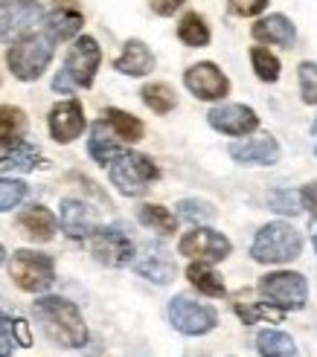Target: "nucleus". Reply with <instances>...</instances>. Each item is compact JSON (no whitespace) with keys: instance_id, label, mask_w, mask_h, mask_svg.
<instances>
[{"instance_id":"7c9ffc66","label":"nucleus","mask_w":317,"mask_h":357,"mask_svg":"<svg viewBox=\"0 0 317 357\" xmlns=\"http://www.w3.org/2000/svg\"><path fill=\"white\" fill-rule=\"evenodd\" d=\"M251 64H253V73H256V79L259 82H268V84H274L277 79H279V59L274 56L271 50H265V47H253L251 50Z\"/></svg>"},{"instance_id":"bb28decb","label":"nucleus","mask_w":317,"mask_h":357,"mask_svg":"<svg viewBox=\"0 0 317 357\" xmlns=\"http://www.w3.org/2000/svg\"><path fill=\"white\" fill-rule=\"evenodd\" d=\"M256 349L262 357H300V349H297V343L291 340L288 334L283 331H259L256 337Z\"/></svg>"},{"instance_id":"0eeeda50","label":"nucleus","mask_w":317,"mask_h":357,"mask_svg":"<svg viewBox=\"0 0 317 357\" xmlns=\"http://www.w3.org/2000/svg\"><path fill=\"white\" fill-rule=\"evenodd\" d=\"M41 17L44 9L38 0H0V41L15 44L27 38Z\"/></svg>"},{"instance_id":"aec40b11","label":"nucleus","mask_w":317,"mask_h":357,"mask_svg":"<svg viewBox=\"0 0 317 357\" xmlns=\"http://www.w3.org/2000/svg\"><path fill=\"white\" fill-rule=\"evenodd\" d=\"M114 70L122 76H149L154 70V52L140 38H128L114 61Z\"/></svg>"},{"instance_id":"9d476101","label":"nucleus","mask_w":317,"mask_h":357,"mask_svg":"<svg viewBox=\"0 0 317 357\" xmlns=\"http://www.w3.org/2000/svg\"><path fill=\"white\" fill-rule=\"evenodd\" d=\"M230 238H227L224 233H216V229L209 227H196L189 229V233L181 236L178 241V253L192 259V261H224L227 256H230Z\"/></svg>"},{"instance_id":"f257e3e1","label":"nucleus","mask_w":317,"mask_h":357,"mask_svg":"<svg viewBox=\"0 0 317 357\" xmlns=\"http://www.w3.org/2000/svg\"><path fill=\"white\" fill-rule=\"evenodd\" d=\"M35 319L44 326L47 337L61 349H82L87 343V326L82 311L64 296H41L32 302Z\"/></svg>"},{"instance_id":"72a5a7b5","label":"nucleus","mask_w":317,"mask_h":357,"mask_svg":"<svg viewBox=\"0 0 317 357\" xmlns=\"http://www.w3.org/2000/svg\"><path fill=\"white\" fill-rule=\"evenodd\" d=\"M268 206L279 215H300L303 212V201H300V192H291V189H271L268 192Z\"/></svg>"},{"instance_id":"f03ea898","label":"nucleus","mask_w":317,"mask_h":357,"mask_svg":"<svg viewBox=\"0 0 317 357\" xmlns=\"http://www.w3.org/2000/svg\"><path fill=\"white\" fill-rule=\"evenodd\" d=\"M300 253H303V236L286 221L265 224L251 244V256L259 264H288L300 259Z\"/></svg>"},{"instance_id":"dca6fc26","label":"nucleus","mask_w":317,"mask_h":357,"mask_svg":"<svg viewBox=\"0 0 317 357\" xmlns=\"http://www.w3.org/2000/svg\"><path fill=\"white\" fill-rule=\"evenodd\" d=\"M279 142L271 134H259L253 139H239L230 146V157L242 166H274L279 163Z\"/></svg>"},{"instance_id":"a878e982","label":"nucleus","mask_w":317,"mask_h":357,"mask_svg":"<svg viewBox=\"0 0 317 357\" xmlns=\"http://www.w3.org/2000/svg\"><path fill=\"white\" fill-rule=\"evenodd\" d=\"M41 163V151L29 146V142H21V146L9 149L3 157H0V174L9 172H32L35 166Z\"/></svg>"},{"instance_id":"ea45409f","label":"nucleus","mask_w":317,"mask_h":357,"mask_svg":"<svg viewBox=\"0 0 317 357\" xmlns=\"http://www.w3.org/2000/svg\"><path fill=\"white\" fill-rule=\"evenodd\" d=\"M149 3H152V12H154V15L169 17V15L178 12V9L186 3V0H149Z\"/></svg>"},{"instance_id":"f3484780","label":"nucleus","mask_w":317,"mask_h":357,"mask_svg":"<svg viewBox=\"0 0 317 357\" xmlns=\"http://www.w3.org/2000/svg\"><path fill=\"white\" fill-rule=\"evenodd\" d=\"M59 224H61V229H64L70 238H87L96 229V215H94V209L87 206L84 201L64 198L61 201Z\"/></svg>"},{"instance_id":"39448f33","label":"nucleus","mask_w":317,"mask_h":357,"mask_svg":"<svg viewBox=\"0 0 317 357\" xmlns=\"http://www.w3.org/2000/svg\"><path fill=\"white\" fill-rule=\"evenodd\" d=\"M256 288L268 299V305L279 311H303L309 302V282L303 273H294V271H277L262 276Z\"/></svg>"},{"instance_id":"37998d69","label":"nucleus","mask_w":317,"mask_h":357,"mask_svg":"<svg viewBox=\"0 0 317 357\" xmlns=\"http://www.w3.org/2000/svg\"><path fill=\"white\" fill-rule=\"evenodd\" d=\"M6 261V250H3V244H0V264Z\"/></svg>"},{"instance_id":"4be33fe9","label":"nucleus","mask_w":317,"mask_h":357,"mask_svg":"<svg viewBox=\"0 0 317 357\" xmlns=\"http://www.w3.org/2000/svg\"><path fill=\"white\" fill-rule=\"evenodd\" d=\"M87 151L99 166H111L114 160L122 154V139L108 128V122L99 119L91 128V139H87Z\"/></svg>"},{"instance_id":"e433bc0d","label":"nucleus","mask_w":317,"mask_h":357,"mask_svg":"<svg viewBox=\"0 0 317 357\" xmlns=\"http://www.w3.org/2000/svg\"><path fill=\"white\" fill-rule=\"evenodd\" d=\"M268 9V0H230V12L239 17H256Z\"/></svg>"},{"instance_id":"a19ab883","label":"nucleus","mask_w":317,"mask_h":357,"mask_svg":"<svg viewBox=\"0 0 317 357\" xmlns=\"http://www.w3.org/2000/svg\"><path fill=\"white\" fill-rule=\"evenodd\" d=\"M300 201H303V209H309L311 215L317 218V183L303 186V192H300Z\"/></svg>"},{"instance_id":"79ce46f5","label":"nucleus","mask_w":317,"mask_h":357,"mask_svg":"<svg viewBox=\"0 0 317 357\" xmlns=\"http://www.w3.org/2000/svg\"><path fill=\"white\" fill-rule=\"evenodd\" d=\"M311 244H314V250H317V227H311Z\"/></svg>"},{"instance_id":"a18cd8bd","label":"nucleus","mask_w":317,"mask_h":357,"mask_svg":"<svg viewBox=\"0 0 317 357\" xmlns=\"http://www.w3.org/2000/svg\"><path fill=\"white\" fill-rule=\"evenodd\" d=\"M0 314H3V305H0Z\"/></svg>"},{"instance_id":"1a4fd4ad","label":"nucleus","mask_w":317,"mask_h":357,"mask_svg":"<svg viewBox=\"0 0 317 357\" xmlns=\"http://www.w3.org/2000/svg\"><path fill=\"white\" fill-rule=\"evenodd\" d=\"M102 64V50L96 44V38L91 35H79L70 47L67 59H64V70L61 73L70 79L73 87H91L96 79V70Z\"/></svg>"},{"instance_id":"f8f14e48","label":"nucleus","mask_w":317,"mask_h":357,"mask_svg":"<svg viewBox=\"0 0 317 357\" xmlns=\"http://www.w3.org/2000/svg\"><path fill=\"white\" fill-rule=\"evenodd\" d=\"M186 91L201 102H221L230 93V79L221 73V67L213 61H198L184 73Z\"/></svg>"},{"instance_id":"f704fd0d","label":"nucleus","mask_w":317,"mask_h":357,"mask_svg":"<svg viewBox=\"0 0 317 357\" xmlns=\"http://www.w3.org/2000/svg\"><path fill=\"white\" fill-rule=\"evenodd\" d=\"M27 198V183L15 181V177H0V212L15 209Z\"/></svg>"},{"instance_id":"6ab92c4d","label":"nucleus","mask_w":317,"mask_h":357,"mask_svg":"<svg viewBox=\"0 0 317 357\" xmlns=\"http://www.w3.org/2000/svg\"><path fill=\"white\" fill-rule=\"evenodd\" d=\"M17 229H21L27 238L44 244V241H52V236H56V229H59V221L47 206L32 204L17 215Z\"/></svg>"},{"instance_id":"c756f323","label":"nucleus","mask_w":317,"mask_h":357,"mask_svg":"<svg viewBox=\"0 0 317 357\" xmlns=\"http://www.w3.org/2000/svg\"><path fill=\"white\" fill-rule=\"evenodd\" d=\"M140 96H143V102L149 105L154 114H161V116H166V114H172L175 108H178V93H175L166 82L146 84L143 91H140Z\"/></svg>"},{"instance_id":"6e6552de","label":"nucleus","mask_w":317,"mask_h":357,"mask_svg":"<svg viewBox=\"0 0 317 357\" xmlns=\"http://www.w3.org/2000/svg\"><path fill=\"white\" fill-rule=\"evenodd\" d=\"M169 323L186 337H201L216 328L219 314L204 302H196L181 294L169 302Z\"/></svg>"},{"instance_id":"58836bf2","label":"nucleus","mask_w":317,"mask_h":357,"mask_svg":"<svg viewBox=\"0 0 317 357\" xmlns=\"http://www.w3.org/2000/svg\"><path fill=\"white\" fill-rule=\"evenodd\" d=\"M12 334H15V343L29 349L32 346V331L27 326V319H12Z\"/></svg>"},{"instance_id":"5701e85b","label":"nucleus","mask_w":317,"mask_h":357,"mask_svg":"<svg viewBox=\"0 0 317 357\" xmlns=\"http://www.w3.org/2000/svg\"><path fill=\"white\" fill-rule=\"evenodd\" d=\"M29 128V119L21 108L15 105H0V149L9 151L15 146H21Z\"/></svg>"},{"instance_id":"423d86ee","label":"nucleus","mask_w":317,"mask_h":357,"mask_svg":"<svg viewBox=\"0 0 317 357\" xmlns=\"http://www.w3.org/2000/svg\"><path fill=\"white\" fill-rule=\"evenodd\" d=\"M9 276L27 294H44L56 282V264L38 250H17L9 259Z\"/></svg>"},{"instance_id":"2f4dec72","label":"nucleus","mask_w":317,"mask_h":357,"mask_svg":"<svg viewBox=\"0 0 317 357\" xmlns=\"http://www.w3.org/2000/svg\"><path fill=\"white\" fill-rule=\"evenodd\" d=\"M233 311L239 314V319L244 326H256V323H262V319H271V323H277V319L283 317V311H279V308L259 305V302H233Z\"/></svg>"},{"instance_id":"473e14b6","label":"nucleus","mask_w":317,"mask_h":357,"mask_svg":"<svg viewBox=\"0 0 317 357\" xmlns=\"http://www.w3.org/2000/svg\"><path fill=\"white\" fill-rule=\"evenodd\" d=\"M178 215L189 224H209V221H216V206L209 204V201H201V198H184L178 204Z\"/></svg>"},{"instance_id":"b1692460","label":"nucleus","mask_w":317,"mask_h":357,"mask_svg":"<svg viewBox=\"0 0 317 357\" xmlns=\"http://www.w3.org/2000/svg\"><path fill=\"white\" fill-rule=\"evenodd\" d=\"M186 279H189V284L196 291H201L204 296H224L227 294V288H224V279L213 271V264L209 261H192L189 267H186Z\"/></svg>"},{"instance_id":"4c0bfd02","label":"nucleus","mask_w":317,"mask_h":357,"mask_svg":"<svg viewBox=\"0 0 317 357\" xmlns=\"http://www.w3.org/2000/svg\"><path fill=\"white\" fill-rule=\"evenodd\" d=\"M15 334H12V319L6 314H0V357H12L15 351Z\"/></svg>"},{"instance_id":"a211bd4d","label":"nucleus","mask_w":317,"mask_h":357,"mask_svg":"<svg viewBox=\"0 0 317 357\" xmlns=\"http://www.w3.org/2000/svg\"><path fill=\"white\" fill-rule=\"evenodd\" d=\"M253 38L262 41V44H274V47H286L291 50L294 41H297V26L291 24V17L286 15H268V17H259L253 24Z\"/></svg>"},{"instance_id":"7ed1b4c3","label":"nucleus","mask_w":317,"mask_h":357,"mask_svg":"<svg viewBox=\"0 0 317 357\" xmlns=\"http://www.w3.org/2000/svg\"><path fill=\"white\" fill-rule=\"evenodd\" d=\"M52 61V41L47 35H27V38L15 41L6 52V64L15 79L35 82L44 76V70Z\"/></svg>"},{"instance_id":"393cba45","label":"nucleus","mask_w":317,"mask_h":357,"mask_svg":"<svg viewBox=\"0 0 317 357\" xmlns=\"http://www.w3.org/2000/svg\"><path fill=\"white\" fill-rule=\"evenodd\" d=\"M137 221L149 229H154V233H161V236L178 233V215H172V212L161 204H143L137 209Z\"/></svg>"},{"instance_id":"9b49d317","label":"nucleus","mask_w":317,"mask_h":357,"mask_svg":"<svg viewBox=\"0 0 317 357\" xmlns=\"http://www.w3.org/2000/svg\"><path fill=\"white\" fill-rule=\"evenodd\" d=\"M87 244H91L94 259L105 267H126L134 259L131 238L117 227H96L94 233L87 236Z\"/></svg>"},{"instance_id":"c03bdc74","label":"nucleus","mask_w":317,"mask_h":357,"mask_svg":"<svg viewBox=\"0 0 317 357\" xmlns=\"http://www.w3.org/2000/svg\"><path fill=\"white\" fill-rule=\"evenodd\" d=\"M311 134H317V122H314V125H311Z\"/></svg>"},{"instance_id":"2eb2a0df","label":"nucleus","mask_w":317,"mask_h":357,"mask_svg":"<svg viewBox=\"0 0 317 357\" xmlns=\"http://www.w3.org/2000/svg\"><path fill=\"white\" fill-rule=\"evenodd\" d=\"M134 271L143 276V279H152L157 284H169L178 273L175 267V259L169 256V250L163 244H143L140 256L134 259Z\"/></svg>"},{"instance_id":"20e7f679","label":"nucleus","mask_w":317,"mask_h":357,"mask_svg":"<svg viewBox=\"0 0 317 357\" xmlns=\"http://www.w3.org/2000/svg\"><path fill=\"white\" fill-rule=\"evenodd\" d=\"M111 183L128 195V198H140L157 177H161V169L152 157L146 154H137V151H122L114 163H111Z\"/></svg>"},{"instance_id":"412c9836","label":"nucleus","mask_w":317,"mask_h":357,"mask_svg":"<svg viewBox=\"0 0 317 357\" xmlns=\"http://www.w3.org/2000/svg\"><path fill=\"white\" fill-rule=\"evenodd\" d=\"M82 24H84V17L82 12L76 9H52L47 17H44V35L52 41V44H61V41H73L76 35L82 32Z\"/></svg>"},{"instance_id":"c9c22d12","label":"nucleus","mask_w":317,"mask_h":357,"mask_svg":"<svg viewBox=\"0 0 317 357\" xmlns=\"http://www.w3.org/2000/svg\"><path fill=\"white\" fill-rule=\"evenodd\" d=\"M297 76H300V93L306 105H317V61H303L297 67Z\"/></svg>"},{"instance_id":"ddd939ff","label":"nucleus","mask_w":317,"mask_h":357,"mask_svg":"<svg viewBox=\"0 0 317 357\" xmlns=\"http://www.w3.org/2000/svg\"><path fill=\"white\" fill-rule=\"evenodd\" d=\"M207 122L224 137H248L259 128V116L248 105H219L207 114Z\"/></svg>"},{"instance_id":"4468645a","label":"nucleus","mask_w":317,"mask_h":357,"mask_svg":"<svg viewBox=\"0 0 317 357\" xmlns=\"http://www.w3.org/2000/svg\"><path fill=\"white\" fill-rule=\"evenodd\" d=\"M47 125H50V137L67 146V142H73L82 137L84 131V108L79 99H64L59 105H52V111L47 116Z\"/></svg>"},{"instance_id":"cd10ccee","label":"nucleus","mask_w":317,"mask_h":357,"mask_svg":"<svg viewBox=\"0 0 317 357\" xmlns=\"http://www.w3.org/2000/svg\"><path fill=\"white\" fill-rule=\"evenodd\" d=\"M178 38H181L186 47L201 50V47H207V44H209V38H213V32H209L207 21H204V17H201L198 12H186V15L181 17V24H178Z\"/></svg>"},{"instance_id":"c85d7f7f","label":"nucleus","mask_w":317,"mask_h":357,"mask_svg":"<svg viewBox=\"0 0 317 357\" xmlns=\"http://www.w3.org/2000/svg\"><path fill=\"white\" fill-rule=\"evenodd\" d=\"M105 122H108V128L122 139V142H140L143 139V122L137 116L126 114V111H117V108H108L105 111Z\"/></svg>"}]
</instances>
